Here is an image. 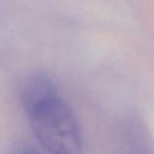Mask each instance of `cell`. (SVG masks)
Returning a JSON list of instances; mask_svg holds the SVG:
<instances>
[{
  "label": "cell",
  "instance_id": "cell-1",
  "mask_svg": "<svg viewBox=\"0 0 154 154\" xmlns=\"http://www.w3.org/2000/svg\"><path fill=\"white\" fill-rule=\"evenodd\" d=\"M20 103L35 137L51 154H82L83 142L78 122L45 73H32L20 87Z\"/></svg>",
  "mask_w": 154,
  "mask_h": 154
},
{
  "label": "cell",
  "instance_id": "cell-3",
  "mask_svg": "<svg viewBox=\"0 0 154 154\" xmlns=\"http://www.w3.org/2000/svg\"><path fill=\"white\" fill-rule=\"evenodd\" d=\"M12 154H42L41 152H38L36 148L31 147V146H28V144H17L13 150H12Z\"/></svg>",
  "mask_w": 154,
  "mask_h": 154
},
{
  "label": "cell",
  "instance_id": "cell-2",
  "mask_svg": "<svg viewBox=\"0 0 154 154\" xmlns=\"http://www.w3.org/2000/svg\"><path fill=\"white\" fill-rule=\"evenodd\" d=\"M126 154H153L149 142L142 129L138 126H131L128 132L126 140Z\"/></svg>",
  "mask_w": 154,
  "mask_h": 154
}]
</instances>
